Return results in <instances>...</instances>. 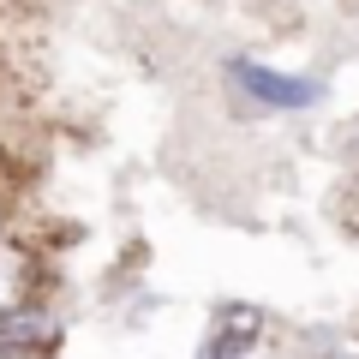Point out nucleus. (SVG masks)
<instances>
[{
    "instance_id": "1",
    "label": "nucleus",
    "mask_w": 359,
    "mask_h": 359,
    "mask_svg": "<svg viewBox=\"0 0 359 359\" xmlns=\"http://www.w3.org/2000/svg\"><path fill=\"white\" fill-rule=\"evenodd\" d=\"M233 84L252 90L264 108H306V102H318V84H311V78H282V72H269V66H257V60H233Z\"/></svg>"
},
{
    "instance_id": "2",
    "label": "nucleus",
    "mask_w": 359,
    "mask_h": 359,
    "mask_svg": "<svg viewBox=\"0 0 359 359\" xmlns=\"http://www.w3.org/2000/svg\"><path fill=\"white\" fill-rule=\"evenodd\" d=\"M18 287H25V257L13 245H0V311L18 306Z\"/></svg>"
}]
</instances>
